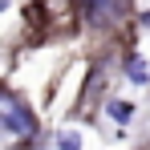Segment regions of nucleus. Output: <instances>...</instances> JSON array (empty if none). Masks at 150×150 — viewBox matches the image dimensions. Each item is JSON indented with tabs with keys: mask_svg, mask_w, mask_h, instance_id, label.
Returning a JSON list of instances; mask_svg holds the SVG:
<instances>
[{
	"mask_svg": "<svg viewBox=\"0 0 150 150\" xmlns=\"http://www.w3.org/2000/svg\"><path fill=\"white\" fill-rule=\"evenodd\" d=\"M0 126L8 134H16V138H37V114L16 93H4L0 98Z\"/></svg>",
	"mask_w": 150,
	"mask_h": 150,
	"instance_id": "f257e3e1",
	"label": "nucleus"
},
{
	"mask_svg": "<svg viewBox=\"0 0 150 150\" xmlns=\"http://www.w3.org/2000/svg\"><path fill=\"white\" fill-rule=\"evenodd\" d=\"M85 21L93 28H114L134 12V0H85Z\"/></svg>",
	"mask_w": 150,
	"mask_h": 150,
	"instance_id": "f03ea898",
	"label": "nucleus"
},
{
	"mask_svg": "<svg viewBox=\"0 0 150 150\" xmlns=\"http://www.w3.org/2000/svg\"><path fill=\"white\" fill-rule=\"evenodd\" d=\"M126 77H130L134 85H146V81H150V73H146V61H142L138 53H130V57H126Z\"/></svg>",
	"mask_w": 150,
	"mask_h": 150,
	"instance_id": "7ed1b4c3",
	"label": "nucleus"
},
{
	"mask_svg": "<svg viewBox=\"0 0 150 150\" xmlns=\"http://www.w3.org/2000/svg\"><path fill=\"white\" fill-rule=\"evenodd\" d=\"M105 110H110L114 122H130V118H134V105H130V101H110Z\"/></svg>",
	"mask_w": 150,
	"mask_h": 150,
	"instance_id": "20e7f679",
	"label": "nucleus"
},
{
	"mask_svg": "<svg viewBox=\"0 0 150 150\" xmlns=\"http://www.w3.org/2000/svg\"><path fill=\"white\" fill-rule=\"evenodd\" d=\"M57 150H81V134L77 130H61L57 134Z\"/></svg>",
	"mask_w": 150,
	"mask_h": 150,
	"instance_id": "39448f33",
	"label": "nucleus"
}]
</instances>
